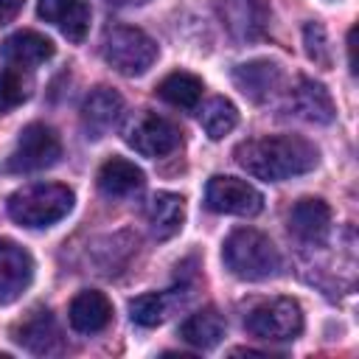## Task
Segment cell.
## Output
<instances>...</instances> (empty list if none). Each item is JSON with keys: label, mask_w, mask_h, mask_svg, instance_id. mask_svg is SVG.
Instances as JSON below:
<instances>
[{"label": "cell", "mask_w": 359, "mask_h": 359, "mask_svg": "<svg viewBox=\"0 0 359 359\" xmlns=\"http://www.w3.org/2000/svg\"><path fill=\"white\" fill-rule=\"evenodd\" d=\"M143 188V171L126 157H109L98 168V191L109 199L132 196Z\"/></svg>", "instance_id": "obj_18"}, {"label": "cell", "mask_w": 359, "mask_h": 359, "mask_svg": "<svg viewBox=\"0 0 359 359\" xmlns=\"http://www.w3.org/2000/svg\"><path fill=\"white\" fill-rule=\"evenodd\" d=\"M280 81H283V73L269 59H252L233 70V84L255 104L269 101L280 90Z\"/></svg>", "instance_id": "obj_11"}, {"label": "cell", "mask_w": 359, "mask_h": 359, "mask_svg": "<svg viewBox=\"0 0 359 359\" xmlns=\"http://www.w3.org/2000/svg\"><path fill=\"white\" fill-rule=\"evenodd\" d=\"M36 14L56 25L70 42H81L90 31V3L87 0H39Z\"/></svg>", "instance_id": "obj_12"}, {"label": "cell", "mask_w": 359, "mask_h": 359, "mask_svg": "<svg viewBox=\"0 0 359 359\" xmlns=\"http://www.w3.org/2000/svg\"><path fill=\"white\" fill-rule=\"evenodd\" d=\"M348 67L351 73H356V28L348 31Z\"/></svg>", "instance_id": "obj_28"}, {"label": "cell", "mask_w": 359, "mask_h": 359, "mask_svg": "<svg viewBox=\"0 0 359 359\" xmlns=\"http://www.w3.org/2000/svg\"><path fill=\"white\" fill-rule=\"evenodd\" d=\"M165 297L157 294V292H149V294H137L135 300H129V317L132 323L143 325V328H154L165 320Z\"/></svg>", "instance_id": "obj_25"}, {"label": "cell", "mask_w": 359, "mask_h": 359, "mask_svg": "<svg viewBox=\"0 0 359 359\" xmlns=\"http://www.w3.org/2000/svg\"><path fill=\"white\" fill-rule=\"evenodd\" d=\"M149 224H151V233L154 238L165 241L171 236H177L182 230V222H185V199L180 194H171V191H157L149 202Z\"/></svg>", "instance_id": "obj_20"}, {"label": "cell", "mask_w": 359, "mask_h": 359, "mask_svg": "<svg viewBox=\"0 0 359 359\" xmlns=\"http://www.w3.org/2000/svg\"><path fill=\"white\" fill-rule=\"evenodd\" d=\"M22 3H25V0H0V25L11 22V20L17 17V11L22 8Z\"/></svg>", "instance_id": "obj_27"}, {"label": "cell", "mask_w": 359, "mask_h": 359, "mask_svg": "<svg viewBox=\"0 0 359 359\" xmlns=\"http://www.w3.org/2000/svg\"><path fill=\"white\" fill-rule=\"evenodd\" d=\"M31 93V76L25 67L8 65L0 70V112L20 107Z\"/></svg>", "instance_id": "obj_24"}, {"label": "cell", "mask_w": 359, "mask_h": 359, "mask_svg": "<svg viewBox=\"0 0 359 359\" xmlns=\"http://www.w3.org/2000/svg\"><path fill=\"white\" fill-rule=\"evenodd\" d=\"M224 331H227V323H224V317H222L213 306L194 311V314L180 325V337H182L188 345L199 348V351L216 348V345L222 342Z\"/></svg>", "instance_id": "obj_21"}, {"label": "cell", "mask_w": 359, "mask_h": 359, "mask_svg": "<svg viewBox=\"0 0 359 359\" xmlns=\"http://www.w3.org/2000/svg\"><path fill=\"white\" fill-rule=\"evenodd\" d=\"M199 123H202V129H205V135H208L210 140H222L224 135H230V132L236 129V123H238V109H236V104H233L230 98L216 95V98H210V101L202 107Z\"/></svg>", "instance_id": "obj_23"}, {"label": "cell", "mask_w": 359, "mask_h": 359, "mask_svg": "<svg viewBox=\"0 0 359 359\" xmlns=\"http://www.w3.org/2000/svg\"><path fill=\"white\" fill-rule=\"evenodd\" d=\"M331 227V208L323 199L306 196L289 210V230L303 241H323Z\"/></svg>", "instance_id": "obj_17"}, {"label": "cell", "mask_w": 359, "mask_h": 359, "mask_svg": "<svg viewBox=\"0 0 359 359\" xmlns=\"http://www.w3.org/2000/svg\"><path fill=\"white\" fill-rule=\"evenodd\" d=\"M180 140H182L180 126L157 112L140 115L126 132V143L143 157H165L180 146Z\"/></svg>", "instance_id": "obj_8"}, {"label": "cell", "mask_w": 359, "mask_h": 359, "mask_svg": "<svg viewBox=\"0 0 359 359\" xmlns=\"http://www.w3.org/2000/svg\"><path fill=\"white\" fill-rule=\"evenodd\" d=\"M67 320L76 331L81 334H95V331H104L112 320V303L107 300L104 292H95V289H84L79 292L73 300H70V309H67Z\"/></svg>", "instance_id": "obj_13"}, {"label": "cell", "mask_w": 359, "mask_h": 359, "mask_svg": "<svg viewBox=\"0 0 359 359\" xmlns=\"http://www.w3.org/2000/svg\"><path fill=\"white\" fill-rule=\"evenodd\" d=\"M224 266L241 280H266L280 269V255L269 236L252 227L233 230L222 244Z\"/></svg>", "instance_id": "obj_2"}, {"label": "cell", "mask_w": 359, "mask_h": 359, "mask_svg": "<svg viewBox=\"0 0 359 359\" xmlns=\"http://www.w3.org/2000/svg\"><path fill=\"white\" fill-rule=\"evenodd\" d=\"M303 45H306V53L314 65L320 67H328L331 65V45H328V34L320 22H306L303 28Z\"/></svg>", "instance_id": "obj_26"}, {"label": "cell", "mask_w": 359, "mask_h": 359, "mask_svg": "<svg viewBox=\"0 0 359 359\" xmlns=\"http://www.w3.org/2000/svg\"><path fill=\"white\" fill-rule=\"evenodd\" d=\"M202 90H205L202 79L185 70H174L157 84V95L177 109H194L202 98Z\"/></svg>", "instance_id": "obj_22"}, {"label": "cell", "mask_w": 359, "mask_h": 359, "mask_svg": "<svg viewBox=\"0 0 359 359\" xmlns=\"http://www.w3.org/2000/svg\"><path fill=\"white\" fill-rule=\"evenodd\" d=\"M289 101H292V109L309 123H331L334 121L337 109H334L331 93L314 79H297Z\"/></svg>", "instance_id": "obj_16"}, {"label": "cell", "mask_w": 359, "mask_h": 359, "mask_svg": "<svg viewBox=\"0 0 359 359\" xmlns=\"http://www.w3.org/2000/svg\"><path fill=\"white\" fill-rule=\"evenodd\" d=\"M34 280V258L11 238H0V306L14 303Z\"/></svg>", "instance_id": "obj_9"}, {"label": "cell", "mask_w": 359, "mask_h": 359, "mask_svg": "<svg viewBox=\"0 0 359 359\" xmlns=\"http://www.w3.org/2000/svg\"><path fill=\"white\" fill-rule=\"evenodd\" d=\"M205 205H208V210H213V213L255 216V213H261V208H264V196H261L258 188H252L247 180L216 174V177L208 180Z\"/></svg>", "instance_id": "obj_7"}, {"label": "cell", "mask_w": 359, "mask_h": 359, "mask_svg": "<svg viewBox=\"0 0 359 359\" xmlns=\"http://www.w3.org/2000/svg\"><path fill=\"white\" fill-rule=\"evenodd\" d=\"M53 50H56V48H53V42H50L45 34H39V31H17V34H11V36L3 42L0 56H3L8 65H17V67L31 70V67L42 65L45 59H50Z\"/></svg>", "instance_id": "obj_15"}, {"label": "cell", "mask_w": 359, "mask_h": 359, "mask_svg": "<svg viewBox=\"0 0 359 359\" xmlns=\"http://www.w3.org/2000/svg\"><path fill=\"white\" fill-rule=\"evenodd\" d=\"M233 157L247 174L266 182H283L311 171L320 160V151L300 135H264L238 143Z\"/></svg>", "instance_id": "obj_1"}, {"label": "cell", "mask_w": 359, "mask_h": 359, "mask_svg": "<svg viewBox=\"0 0 359 359\" xmlns=\"http://www.w3.org/2000/svg\"><path fill=\"white\" fill-rule=\"evenodd\" d=\"M14 339L28 348L31 353H56L62 348V337L59 328L53 323V314L48 309H34L17 328H14Z\"/></svg>", "instance_id": "obj_14"}, {"label": "cell", "mask_w": 359, "mask_h": 359, "mask_svg": "<svg viewBox=\"0 0 359 359\" xmlns=\"http://www.w3.org/2000/svg\"><path fill=\"white\" fill-rule=\"evenodd\" d=\"M224 28L238 39H255L266 25V8L261 0H222Z\"/></svg>", "instance_id": "obj_19"}, {"label": "cell", "mask_w": 359, "mask_h": 359, "mask_svg": "<svg viewBox=\"0 0 359 359\" xmlns=\"http://www.w3.org/2000/svg\"><path fill=\"white\" fill-rule=\"evenodd\" d=\"M115 6H140V3H149V0H109Z\"/></svg>", "instance_id": "obj_29"}, {"label": "cell", "mask_w": 359, "mask_h": 359, "mask_svg": "<svg viewBox=\"0 0 359 359\" xmlns=\"http://www.w3.org/2000/svg\"><path fill=\"white\" fill-rule=\"evenodd\" d=\"M73 199L62 182H34L8 196V216L22 227H50L73 210Z\"/></svg>", "instance_id": "obj_3"}, {"label": "cell", "mask_w": 359, "mask_h": 359, "mask_svg": "<svg viewBox=\"0 0 359 359\" xmlns=\"http://www.w3.org/2000/svg\"><path fill=\"white\" fill-rule=\"evenodd\" d=\"M244 328L258 339H294L303 331V309L292 297H272L247 311Z\"/></svg>", "instance_id": "obj_5"}, {"label": "cell", "mask_w": 359, "mask_h": 359, "mask_svg": "<svg viewBox=\"0 0 359 359\" xmlns=\"http://www.w3.org/2000/svg\"><path fill=\"white\" fill-rule=\"evenodd\" d=\"M104 62L121 76H143L157 62V42L132 25H118L104 36Z\"/></svg>", "instance_id": "obj_4"}, {"label": "cell", "mask_w": 359, "mask_h": 359, "mask_svg": "<svg viewBox=\"0 0 359 359\" xmlns=\"http://www.w3.org/2000/svg\"><path fill=\"white\" fill-rule=\"evenodd\" d=\"M123 118V98L112 87H95L81 104V123L87 137L98 140Z\"/></svg>", "instance_id": "obj_10"}, {"label": "cell", "mask_w": 359, "mask_h": 359, "mask_svg": "<svg viewBox=\"0 0 359 359\" xmlns=\"http://www.w3.org/2000/svg\"><path fill=\"white\" fill-rule=\"evenodd\" d=\"M62 154V143H59V135L45 126V123H28L8 160H6V168L8 171H17V174H31V171H42V168H50Z\"/></svg>", "instance_id": "obj_6"}]
</instances>
